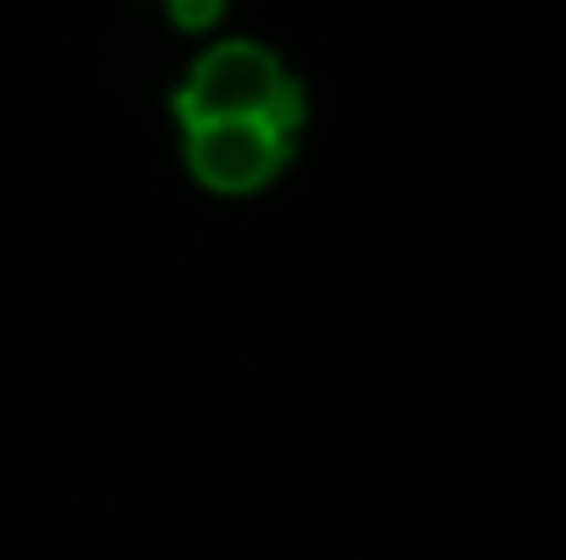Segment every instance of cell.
<instances>
[{
	"mask_svg": "<svg viewBox=\"0 0 566 560\" xmlns=\"http://www.w3.org/2000/svg\"><path fill=\"white\" fill-rule=\"evenodd\" d=\"M226 0H166V11L177 17V28H209L220 17Z\"/></svg>",
	"mask_w": 566,
	"mask_h": 560,
	"instance_id": "cell-3",
	"label": "cell"
},
{
	"mask_svg": "<svg viewBox=\"0 0 566 560\" xmlns=\"http://www.w3.org/2000/svg\"><path fill=\"white\" fill-rule=\"evenodd\" d=\"M292 138L264 127V121H203L188 127V166L192 177L214 192H259L275 182L286 166Z\"/></svg>",
	"mask_w": 566,
	"mask_h": 560,
	"instance_id": "cell-2",
	"label": "cell"
},
{
	"mask_svg": "<svg viewBox=\"0 0 566 560\" xmlns=\"http://www.w3.org/2000/svg\"><path fill=\"white\" fill-rule=\"evenodd\" d=\"M177 121L203 127V121H264L286 138L303 127V88L292 72L253 39H226L192 61L188 83L177 94Z\"/></svg>",
	"mask_w": 566,
	"mask_h": 560,
	"instance_id": "cell-1",
	"label": "cell"
}]
</instances>
